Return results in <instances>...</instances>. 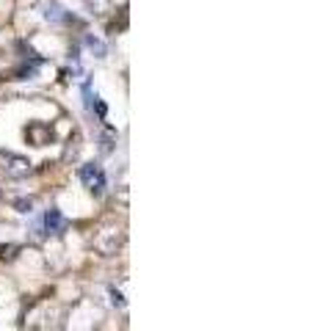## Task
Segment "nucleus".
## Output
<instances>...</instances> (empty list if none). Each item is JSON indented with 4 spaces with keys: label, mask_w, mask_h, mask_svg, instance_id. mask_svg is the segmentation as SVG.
Returning <instances> with one entry per match:
<instances>
[{
    "label": "nucleus",
    "mask_w": 315,
    "mask_h": 331,
    "mask_svg": "<svg viewBox=\"0 0 315 331\" xmlns=\"http://www.w3.org/2000/svg\"><path fill=\"white\" fill-rule=\"evenodd\" d=\"M77 177H80V182H83L86 188H92L94 196H102V193H105L108 177H105V171H102L100 163H86V166H80Z\"/></svg>",
    "instance_id": "f257e3e1"
},
{
    "label": "nucleus",
    "mask_w": 315,
    "mask_h": 331,
    "mask_svg": "<svg viewBox=\"0 0 315 331\" xmlns=\"http://www.w3.org/2000/svg\"><path fill=\"white\" fill-rule=\"evenodd\" d=\"M44 229L50 232V235H61V232L67 229V221H64V215H61L56 207L44 212Z\"/></svg>",
    "instance_id": "f03ea898"
},
{
    "label": "nucleus",
    "mask_w": 315,
    "mask_h": 331,
    "mask_svg": "<svg viewBox=\"0 0 315 331\" xmlns=\"http://www.w3.org/2000/svg\"><path fill=\"white\" fill-rule=\"evenodd\" d=\"M44 17H47V19H53V22H64V19H69L67 14H64V9H61V6H56V3H53V6H47V11H44Z\"/></svg>",
    "instance_id": "7ed1b4c3"
},
{
    "label": "nucleus",
    "mask_w": 315,
    "mask_h": 331,
    "mask_svg": "<svg viewBox=\"0 0 315 331\" xmlns=\"http://www.w3.org/2000/svg\"><path fill=\"white\" fill-rule=\"evenodd\" d=\"M86 44H89V47H92L94 52H97V58H102V55H105V47H102V44L97 42L94 36H89V39H86Z\"/></svg>",
    "instance_id": "20e7f679"
},
{
    "label": "nucleus",
    "mask_w": 315,
    "mask_h": 331,
    "mask_svg": "<svg viewBox=\"0 0 315 331\" xmlns=\"http://www.w3.org/2000/svg\"><path fill=\"white\" fill-rule=\"evenodd\" d=\"M83 102H86V108H92V102H94V94H92V83L86 80L83 83Z\"/></svg>",
    "instance_id": "39448f33"
},
{
    "label": "nucleus",
    "mask_w": 315,
    "mask_h": 331,
    "mask_svg": "<svg viewBox=\"0 0 315 331\" xmlns=\"http://www.w3.org/2000/svg\"><path fill=\"white\" fill-rule=\"evenodd\" d=\"M111 298L116 306H125V298H122V293H116V290H111Z\"/></svg>",
    "instance_id": "423d86ee"
},
{
    "label": "nucleus",
    "mask_w": 315,
    "mask_h": 331,
    "mask_svg": "<svg viewBox=\"0 0 315 331\" xmlns=\"http://www.w3.org/2000/svg\"><path fill=\"white\" fill-rule=\"evenodd\" d=\"M17 207H19V212H31L34 204H31V202H17Z\"/></svg>",
    "instance_id": "0eeeda50"
}]
</instances>
